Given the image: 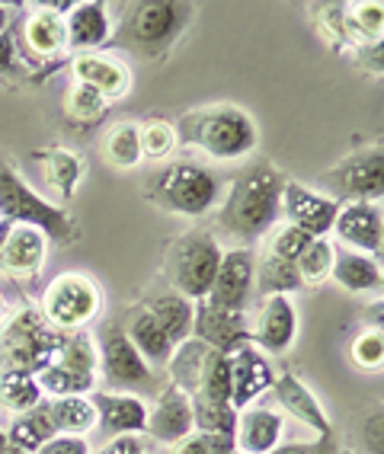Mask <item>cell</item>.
Returning <instances> with one entry per match:
<instances>
[{"mask_svg": "<svg viewBox=\"0 0 384 454\" xmlns=\"http://www.w3.org/2000/svg\"><path fill=\"white\" fill-rule=\"evenodd\" d=\"M320 186L327 189L333 202H381L384 195V151L381 145H368L362 151H352L340 163H333Z\"/></svg>", "mask_w": 384, "mask_h": 454, "instance_id": "cell-10", "label": "cell"}, {"mask_svg": "<svg viewBox=\"0 0 384 454\" xmlns=\"http://www.w3.org/2000/svg\"><path fill=\"white\" fill-rule=\"evenodd\" d=\"M294 336H298V310L292 298L276 294V298H263V308L250 326V346L263 356H286L292 349Z\"/></svg>", "mask_w": 384, "mask_h": 454, "instance_id": "cell-17", "label": "cell"}, {"mask_svg": "<svg viewBox=\"0 0 384 454\" xmlns=\"http://www.w3.org/2000/svg\"><path fill=\"white\" fill-rule=\"evenodd\" d=\"M270 454H340L336 448V438H317V442H286V445H276Z\"/></svg>", "mask_w": 384, "mask_h": 454, "instance_id": "cell-45", "label": "cell"}, {"mask_svg": "<svg viewBox=\"0 0 384 454\" xmlns=\"http://www.w3.org/2000/svg\"><path fill=\"white\" fill-rule=\"evenodd\" d=\"M254 269L256 256L250 247L221 253L218 272H215L205 304H212L218 310H231V314H244L250 298H254Z\"/></svg>", "mask_w": 384, "mask_h": 454, "instance_id": "cell-12", "label": "cell"}, {"mask_svg": "<svg viewBox=\"0 0 384 454\" xmlns=\"http://www.w3.org/2000/svg\"><path fill=\"white\" fill-rule=\"evenodd\" d=\"M192 397L199 400H215V403H231V365L228 356L221 352H208L205 356L202 374H199V387Z\"/></svg>", "mask_w": 384, "mask_h": 454, "instance_id": "cell-36", "label": "cell"}, {"mask_svg": "<svg viewBox=\"0 0 384 454\" xmlns=\"http://www.w3.org/2000/svg\"><path fill=\"white\" fill-rule=\"evenodd\" d=\"M333 256H336V247L330 244L327 237H317L311 244L304 247V253L294 260V269H298V276H302L304 285H320L327 282L330 272H333Z\"/></svg>", "mask_w": 384, "mask_h": 454, "instance_id": "cell-38", "label": "cell"}, {"mask_svg": "<svg viewBox=\"0 0 384 454\" xmlns=\"http://www.w3.org/2000/svg\"><path fill=\"white\" fill-rule=\"evenodd\" d=\"M272 394H276L278 406L286 410L288 416L308 426V429L317 432V438H330L333 435V422H330L327 410L320 406L317 394H314L308 384L298 378V374H276V384H272Z\"/></svg>", "mask_w": 384, "mask_h": 454, "instance_id": "cell-23", "label": "cell"}, {"mask_svg": "<svg viewBox=\"0 0 384 454\" xmlns=\"http://www.w3.org/2000/svg\"><path fill=\"white\" fill-rule=\"evenodd\" d=\"M55 435L58 432H55V426H51V416H49L45 400H42L39 406H33V410L13 416V422H10V429H7L10 448H20V451H26V454H35L45 442H51Z\"/></svg>", "mask_w": 384, "mask_h": 454, "instance_id": "cell-31", "label": "cell"}, {"mask_svg": "<svg viewBox=\"0 0 384 454\" xmlns=\"http://www.w3.org/2000/svg\"><path fill=\"white\" fill-rule=\"evenodd\" d=\"M336 211H340V202H333L320 189L304 186V183H288L286 179V189H282V215L298 231L311 234L314 240L327 237L333 231Z\"/></svg>", "mask_w": 384, "mask_h": 454, "instance_id": "cell-14", "label": "cell"}, {"mask_svg": "<svg viewBox=\"0 0 384 454\" xmlns=\"http://www.w3.org/2000/svg\"><path fill=\"white\" fill-rule=\"evenodd\" d=\"M67 49L77 55H93L113 39V20L103 0H77L65 17Z\"/></svg>", "mask_w": 384, "mask_h": 454, "instance_id": "cell-22", "label": "cell"}, {"mask_svg": "<svg viewBox=\"0 0 384 454\" xmlns=\"http://www.w3.org/2000/svg\"><path fill=\"white\" fill-rule=\"evenodd\" d=\"M10 26H13V17H10V7H4V4H0V33H4V29H10Z\"/></svg>", "mask_w": 384, "mask_h": 454, "instance_id": "cell-50", "label": "cell"}, {"mask_svg": "<svg viewBox=\"0 0 384 454\" xmlns=\"http://www.w3.org/2000/svg\"><path fill=\"white\" fill-rule=\"evenodd\" d=\"M192 340L205 342L208 349L231 356L234 349L250 342V326H247L244 314H231V310H218L205 301L192 304Z\"/></svg>", "mask_w": 384, "mask_h": 454, "instance_id": "cell-18", "label": "cell"}, {"mask_svg": "<svg viewBox=\"0 0 384 454\" xmlns=\"http://www.w3.org/2000/svg\"><path fill=\"white\" fill-rule=\"evenodd\" d=\"M362 442H365V454H381V406H375V413L362 426Z\"/></svg>", "mask_w": 384, "mask_h": 454, "instance_id": "cell-49", "label": "cell"}, {"mask_svg": "<svg viewBox=\"0 0 384 454\" xmlns=\"http://www.w3.org/2000/svg\"><path fill=\"white\" fill-rule=\"evenodd\" d=\"M35 454H90V445L83 435H55Z\"/></svg>", "mask_w": 384, "mask_h": 454, "instance_id": "cell-46", "label": "cell"}, {"mask_svg": "<svg viewBox=\"0 0 384 454\" xmlns=\"http://www.w3.org/2000/svg\"><path fill=\"white\" fill-rule=\"evenodd\" d=\"M74 7V0H39V4H29V13L20 23L17 42H23L26 49L33 51L42 61H51L61 51H67V33H65V17L67 10ZM17 29V26H13Z\"/></svg>", "mask_w": 384, "mask_h": 454, "instance_id": "cell-13", "label": "cell"}, {"mask_svg": "<svg viewBox=\"0 0 384 454\" xmlns=\"http://www.w3.org/2000/svg\"><path fill=\"white\" fill-rule=\"evenodd\" d=\"M0 317H4V298H0Z\"/></svg>", "mask_w": 384, "mask_h": 454, "instance_id": "cell-53", "label": "cell"}, {"mask_svg": "<svg viewBox=\"0 0 384 454\" xmlns=\"http://www.w3.org/2000/svg\"><path fill=\"white\" fill-rule=\"evenodd\" d=\"M176 138H180V145L196 147L212 160L234 163L254 154L260 145V131H256V122L247 109L234 103H215L180 115Z\"/></svg>", "mask_w": 384, "mask_h": 454, "instance_id": "cell-2", "label": "cell"}, {"mask_svg": "<svg viewBox=\"0 0 384 454\" xmlns=\"http://www.w3.org/2000/svg\"><path fill=\"white\" fill-rule=\"evenodd\" d=\"M340 288L352 294H372L381 292V262L375 256H365V253L356 250H336L333 256V272H330Z\"/></svg>", "mask_w": 384, "mask_h": 454, "instance_id": "cell-28", "label": "cell"}, {"mask_svg": "<svg viewBox=\"0 0 384 454\" xmlns=\"http://www.w3.org/2000/svg\"><path fill=\"white\" fill-rule=\"evenodd\" d=\"M145 432L161 445H180L183 438L196 432V422H192V403L183 394L180 387L167 384L157 397L154 410H147V426Z\"/></svg>", "mask_w": 384, "mask_h": 454, "instance_id": "cell-20", "label": "cell"}, {"mask_svg": "<svg viewBox=\"0 0 384 454\" xmlns=\"http://www.w3.org/2000/svg\"><path fill=\"white\" fill-rule=\"evenodd\" d=\"M99 308H103V292H99L97 278L83 276V272H61L51 278L42 294L39 314L55 330L77 333L99 314Z\"/></svg>", "mask_w": 384, "mask_h": 454, "instance_id": "cell-9", "label": "cell"}, {"mask_svg": "<svg viewBox=\"0 0 384 454\" xmlns=\"http://www.w3.org/2000/svg\"><path fill=\"white\" fill-rule=\"evenodd\" d=\"M311 240H314L311 234H304V231H298L294 224H286V227H278L276 237H272L270 253H272V256H278V260L294 262V260H298V256L304 253V247L311 244Z\"/></svg>", "mask_w": 384, "mask_h": 454, "instance_id": "cell-44", "label": "cell"}, {"mask_svg": "<svg viewBox=\"0 0 384 454\" xmlns=\"http://www.w3.org/2000/svg\"><path fill=\"white\" fill-rule=\"evenodd\" d=\"M122 330L131 340V346L141 352V358H145L147 365H167V358H170V352H173V342L167 340V333L161 330V324H157L141 304L125 310Z\"/></svg>", "mask_w": 384, "mask_h": 454, "instance_id": "cell-26", "label": "cell"}, {"mask_svg": "<svg viewBox=\"0 0 384 454\" xmlns=\"http://www.w3.org/2000/svg\"><path fill=\"white\" fill-rule=\"evenodd\" d=\"M35 160L42 163V173H45V183L55 189L58 195L71 199L77 192V183L83 176V160L67 147H42L35 151Z\"/></svg>", "mask_w": 384, "mask_h": 454, "instance_id": "cell-30", "label": "cell"}, {"mask_svg": "<svg viewBox=\"0 0 384 454\" xmlns=\"http://www.w3.org/2000/svg\"><path fill=\"white\" fill-rule=\"evenodd\" d=\"M13 67H17V29L10 26L0 33V77L13 74Z\"/></svg>", "mask_w": 384, "mask_h": 454, "instance_id": "cell-48", "label": "cell"}, {"mask_svg": "<svg viewBox=\"0 0 384 454\" xmlns=\"http://www.w3.org/2000/svg\"><path fill=\"white\" fill-rule=\"evenodd\" d=\"M208 346L199 340H183L180 346H173L170 358H167V368H170V384L173 387H180L186 397H192L199 387V374H202L205 365V356H208Z\"/></svg>", "mask_w": 384, "mask_h": 454, "instance_id": "cell-32", "label": "cell"}, {"mask_svg": "<svg viewBox=\"0 0 384 454\" xmlns=\"http://www.w3.org/2000/svg\"><path fill=\"white\" fill-rule=\"evenodd\" d=\"M340 240L346 244V250L365 253V256H375L381 253L384 244V215L381 202H343L336 211L333 231Z\"/></svg>", "mask_w": 384, "mask_h": 454, "instance_id": "cell-15", "label": "cell"}, {"mask_svg": "<svg viewBox=\"0 0 384 454\" xmlns=\"http://www.w3.org/2000/svg\"><path fill=\"white\" fill-rule=\"evenodd\" d=\"M349 23L359 35V42H381L384 29V7L381 0H372V4H352L349 7Z\"/></svg>", "mask_w": 384, "mask_h": 454, "instance_id": "cell-41", "label": "cell"}, {"mask_svg": "<svg viewBox=\"0 0 384 454\" xmlns=\"http://www.w3.org/2000/svg\"><path fill=\"white\" fill-rule=\"evenodd\" d=\"M221 253L224 250L208 231H183L180 237H173L164 253V276L173 292L189 298L192 304L208 298Z\"/></svg>", "mask_w": 384, "mask_h": 454, "instance_id": "cell-6", "label": "cell"}, {"mask_svg": "<svg viewBox=\"0 0 384 454\" xmlns=\"http://www.w3.org/2000/svg\"><path fill=\"white\" fill-rule=\"evenodd\" d=\"M45 406L58 435H87L90 429H97V410L90 403V394L45 397Z\"/></svg>", "mask_w": 384, "mask_h": 454, "instance_id": "cell-29", "label": "cell"}, {"mask_svg": "<svg viewBox=\"0 0 384 454\" xmlns=\"http://www.w3.org/2000/svg\"><path fill=\"white\" fill-rule=\"evenodd\" d=\"M71 71H74V81L93 87L97 93H103V97H106L109 103L129 97V90H131V71L125 67V61H119V58L77 55L71 61Z\"/></svg>", "mask_w": 384, "mask_h": 454, "instance_id": "cell-25", "label": "cell"}, {"mask_svg": "<svg viewBox=\"0 0 384 454\" xmlns=\"http://www.w3.org/2000/svg\"><path fill=\"white\" fill-rule=\"evenodd\" d=\"M49 244L39 227L0 221V269H7L10 276H33L49 256Z\"/></svg>", "mask_w": 384, "mask_h": 454, "instance_id": "cell-19", "label": "cell"}, {"mask_svg": "<svg viewBox=\"0 0 384 454\" xmlns=\"http://www.w3.org/2000/svg\"><path fill=\"white\" fill-rule=\"evenodd\" d=\"M97 356H99V374L106 378L109 387L125 390V387H141V384H154L151 365H147L145 358H141V352L131 346L122 324H115V320L99 326Z\"/></svg>", "mask_w": 384, "mask_h": 454, "instance_id": "cell-11", "label": "cell"}, {"mask_svg": "<svg viewBox=\"0 0 384 454\" xmlns=\"http://www.w3.org/2000/svg\"><path fill=\"white\" fill-rule=\"evenodd\" d=\"M196 17L192 4L180 0H138L125 7V17L119 23V45L131 49L135 55L161 58L173 49V42L186 33L189 20Z\"/></svg>", "mask_w": 384, "mask_h": 454, "instance_id": "cell-4", "label": "cell"}, {"mask_svg": "<svg viewBox=\"0 0 384 454\" xmlns=\"http://www.w3.org/2000/svg\"><path fill=\"white\" fill-rule=\"evenodd\" d=\"M103 154H106V160L113 163L115 170H135V167H141V160H145V154H141V125H113L106 141H103Z\"/></svg>", "mask_w": 384, "mask_h": 454, "instance_id": "cell-34", "label": "cell"}, {"mask_svg": "<svg viewBox=\"0 0 384 454\" xmlns=\"http://www.w3.org/2000/svg\"><path fill=\"white\" fill-rule=\"evenodd\" d=\"M145 199L167 215L202 218L221 202V176L205 163L173 160L145 179Z\"/></svg>", "mask_w": 384, "mask_h": 454, "instance_id": "cell-3", "label": "cell"}, {"mask_svg": "<svg viewBox=\"0 0 384 454\" xmlns=\"http://www.w3.org/2000/svg\"><path fill=\"white\" fill-rule=\"evenodd\" d=\"M99 378L97 340L90 333H65L61 349L49 365L35 374L45 397H71V394H93Z\"/></svg>", "mask_w": 384, "mask_h": 454, "instance_id": "cell-8", "label": "cell"}, {"mask_svg": "<svg viewBox=\"0 0 384 454\" xmlns=\"http://www.w3.org/2000/svg\"><path fill=\"white\" fill-rule=\"evenodd\" d=\"M231 365V406L234 410H247L254 406L256 397H263L266 390H272L276 384V368H272L270 356H263L256 346H240L228 356Z\"/></svg>", "mask_w": 384, "mask_h": 454, "instance_id": "cell-16", "label": "cell"}, {"mask_svg": "<svg viewBox=\"0 0 384 454\" xmlns=\"http://www.w3.org/2000/svg\"><path fill=\"white\" fill-rule=\"evenodd\" d=\"M282 189L286 176L272 163H254L221 195L218 227L221 234L234 237L240 244H256L278 224L282 215Z\"/></svg>", "mask_w": 384, "mask_h": 454, "instance_id": "cell-1", "label": "cell"}, {"mask_svg": "<svg viewBox=\"0 0 384 454\" xmlns=\"http://www.w3.org/2000/svg\"><path fill=\"white\" fill-rule=\"evenodd\" d=\"M7 448H10V442H7V432H4V429H0V454H4V451H7Z\"/></svg>", "mask_w": 384, "mask_h": 454, "instance_id": "cell-51", "label": "cell"}, {"mask_svg": "<svg viewBox=\"0 0 384 454\" xmlns=\"http://www.w3.org/2000/svg\"><path fill=\"white\" fill-rule=\"evenodd\" d=\"M0 221L4 224H29L55 244L77 240V221L65 205L42 199L17 173V167L0 154Z\"/></svg>", "mask_w": 384, "mask_h": 454, "instance_id": "cell-5", "label": "cell"}, {"mask_svg": "<svg viewBox=\"0 0 384 454\" xmlns=\"http://www.w3.org/2000/svg\"><path fill=\"white\" fill-rule=\"evenodd\" d=\"M109 99L103 97V93H97L93 87H87V83H77L74 81V87L67 90V99H65V113L71 115L77 125H97L103 115L109 113Z\"/></svg>", "mask_w": 384, "mask_h": 454, "instance_id": "cell-39", "label": "cell"}, {"mask_svg": "<svg viewBox=\"0 0 384 454\" xmlns=\"http://www.w3.org/2000/svg\"><path fill=\"white\" fill-rule=\"evenodd\" d=\"M192 403V422H196V432H212V435L234 438L238 429V410L231 403H215V400H199L189 397Z\"/></svg>", "mask_w": 384, "mask_h": 454, "instance_id": "cell-37", "label": "cell"}, {"mask_svg": "<svg viewBox=\"0 0 384 454\" xmlns=\"http://www.w3.org/2000/svg\"><path fill=\"white\" fill-rule=\"evenodd\" d=\"M45 400L35 374L29 372H0V406L10 410L13 416L33 410Z\"/></svg>", "mask_w": 384, "mask_h": 454, "instance_id": "cell-35", "label": "cell"}, {"mask_svg": "<svg viewBox=\"0 0 384 454\" xmlns=\"http://www.w3.org/2000/svg\"><path fill=\"white\" fill-rule=\"evenodd\" d=\"M302 276H298V269L294 262L288 260H278L272 253H266L254 269V292H260V298H276V294H292L302 288Z\"/></svg>", "mask_w": 384, "mask_h": 454, "instance_id": "cell-33", "label": "cell"}, {"mask_svg": "<svg viewBox=\"0 0 384 454\" xmlns=\"http://www.w3.org/2000/svg\"><path fill=\"white\" fill-rule=\"evenodd\" d=\"M141 308L161 324V330L167 333V340H170L173 346H180L183 340L192 336V301L176 294L173 288L145 298L141 301Z\"/></svg>", "mask_w": 384, "mask_h": 454, "instance_id": "cell-27", "label": "cell"}, {"mask_svg": "<svg viewBox=\"0 0 384 454\" xmlns=\"http://www.w3.org/2000/svg\"><path fill=\"white\" fill-rule=\"evenodd\" d=\"M180 147L176 138V125L167 122V119H151V122L141 125V154L151 157V160H167Z\"/></svg>", "mask_w": 384, "mask_h": 454, "instance_id": "cell-40", "label": "cell"}, {"mask_svg": "<svg viewBox=\"0 0 384 454\" xmlns=\"http://www.w3.org/2000/svg\"><path fill=\"white\" fill-rule=\"evenodd\" d=\"M90 403L97 410V426L109 435H145L147 403L129 390H93Z\"/></svg>", "mask_w": 384, "mask_h": 454, "instance_id": "cell-21", "label": "cell"}, {"mask_svg": "<svg viewBox=\"0 0 384 454\" xmlns=\"http://www.w3.org/2000/svg\"><path fill=\"white\" fill-rule=\"evenodd\" d=\"M352 362L359 368H365V372H378L384 362V336L381 330H365L359 336V340L352 342Z\"/></svg>", "mask_w": 384, "mask_h": 454, "instance_id": "cell-42", "label": "cell"}, {"mask_svg": "<svg viewBox=\"0 0 384 454\" xmlns=\"http://www.w3.org/2000/svg\"><path fill=\"white\" fill-rule=\"evenodd\" d=\"M65 333L45 324L35 308H23L0 333V372L39 374L61 349Z\"/></svg>", "mask_w": 384, "mask_h": 454, "instance_id": "cell-7", "label": "cell"}, {"mask_svg": "<svg viewBox=\"0 0 384 454\" xmlns=\"http://www.w3.org/2000/svg\"><path fill=\"white\" fill-rule=\"evenodd\" d=\"M173 454H238L234 451V438L212 435V432H192L173 445Z\"/></svg>", "mask_w": 384, "mask_h": 454, "instance_id": "cell-43", "label": "cell"}, {"mask_svg": "<svg viewBox=\"0 0 384 454\" xmlns=\"http://www.w3.org/2000/svg\"><path fill=\"white\" fill-rule=\"evenodd\" d=\"M4 454H26V451H20V448H7Z\"/></svg>", "mask_w": 384, "mask_h": 454, "instance_id": "cell-52", "label": "cell"}, {"mask_svg": "<svg viewBox=\"0 0 384 454\" xmlns=\"http://www.w3.org/2000/svg\"><path fill=\"white\" fill-rule=\"evenodd\" d=\"M286 419L272 406H247L238 413V429H234V451L238 454H270L282 445Z\"/></svg>", "mask_w": 384, "mask_h": 454, "instance_id": "cell-24", "label": "cell"}, {"mask_svg": "<svg viewBox=\"0 0 384 454\" xmlns=\"http://www.w3.org/2000/svg\"><path fill=\"white\" fill-rule=\"evenodd\" d=\"M97 454H147V445L141 435H115Z\"/></svg>", "mask_w": 384, "mask_h": 454, "instance_id": "cell-47", "label": "cell"}]
</instances>
